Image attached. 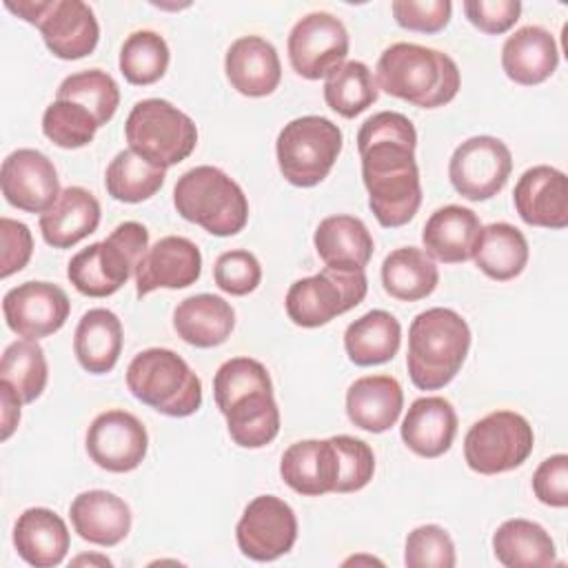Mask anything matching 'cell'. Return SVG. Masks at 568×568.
<instances>
[{"label":"cell","mask_w":568,"mask_h":568,"mask_svg":"<svg viewBox=\"0 0 568 568\" xmlns=\"http://www.w3.org/2000/svg\"><path fill=\"white\" fill-rule=\"evenodd\" d=\"M417 131L397 111H379L364 120L357 131L362 180L368 206L386 229L410 222L422 204V182L415 162Z\"/></svg>","instance_id":"6da1fadb"},{"label":"cell","mask_w":568,"mask_h":568,"mask_svg":"<svg viewBox=\"0 0 568 568\" xmlns=\"http://www.w3.org/2000/svg\"><path fill=\"white\" fill-rule=\"evenodd\" d=\"M213 397L237 446L262 448L277 437L280 408L262 362L253 357L226 359L213 377Z\"/></svg>","instance_id":"7a4b0ae2"},{"label":"cell","mask_w":568,"mask_h":568,"mask_svg":"<svg viewBox=\"0 0 568 568\" xmlns=\"http://www.w3.org/2000/svg\"><path fill=\"white\" fill-rule=\"evenodd\" d=\"M377 87L422 109L448 104L462 84L457 62L437 49L415 42L386 47L375 67Z\"/></svg>","instance_id":"3957f363"},{"label":"cell","mask_w":568,"mask_h":568,"mask_svg":"<svg viewBox=\"0 0 568 568\" xmlns=\"http://www.w3.org/2000/svg\"><path fill=\"white\" fill-rule=\"evenodd\" d=\"M470 348L466 320L444 306L426 308L410 322L406 368L419 390H437L453 382Z\"/></svg>","instance_id":"277c9868"},{"label":"cell","mask_w":568,"mask_h":568,"mask_svg":"<svg viewBox=\"0 0 568 568\" xmlns=\"http://www.w3.org/2000/svg\"><path fill=\"white\" fill-rule=\"evenodd\" d=\"M173 204L184 220L217 237L240 233L248 220V200L242 186L211 164L193 166L178 178Z\"/></svg>","instance_id":"5b68a950"},{"label":"cell","mask_w":568,"mask_h":568,"mask_svg":"<svg viewBox=\"0 0 568 568\" xmlns=\"http://www.w3.org/2000/svg\"><path fill=\"white\" fill-rule=\"evenodd\" d=\"M149 248V231L140 222H122L102 242L78 251L67 277L87 297H106L124 286Z\"/></svg>","instance_id":"8992f818"},{"label":"cell","mask_w":568,"mask_h":568,"mask_svg":"<svg viewBox=\"0 0 568 568\" xmlns=\"http://www.w3.org/2000/svg\"><path fill=\"white\" fill-rule=\"evenodd\" d=\"M126 386L135 399L169 417H189L202 406V382L169 348H146L126 368Z\"/></svg>","instance_id":"52a82bcc"},{"label":"cell","mask_w":568,"mask_h":568,"mask_svg":"<svg viewBox=\"0 0 568 568\" xmlns=\"http://www.w3.org/2000/svg\"><path fill=\"white\" fill-rule=\"evenodd\" d=\"M124 135L131 151L162 169L186 160L197 144L195 122L162 98L135 102L124 122Z\"/></svg>","instance_id":"ba28073f"},{"label":"cell","mask_w":568,"mask_h":568,"mask_svg":"<svg viewBox=\"0 0 568 568\" xmlns=\"http://www.w3.org/2000/svg\"><path fill=\"white\" fill-rule=\"evenodd\" d=\"M342 151V131L322 115H302L284 124L275 142L280 173L293 186H315L333 169Z\"/></svg>","instance_id":"9c48e42d"},{"label":"cell","mask_w":568,"mask_h":568,"mask_svg":"<svg viewBox=\"0 0 568 568\" xmlns=\"http://www.w3.org/2000/svg\"><path fill=\"white\" fill-rule=\"evenodd\" d=\"M366 291L364 268L324 266L320 273L293 282L284 304L293 324L317 328L362 304Z\"/></svg>","instance_id":"30bf717a"},{"label":"cell","mask_w":568,"mask_h":568,"mask_svg":"<svg viewBox=\"0 0 568 568\" xmlns=\"http://www.w3.org/2000/svg\"><path fill=\"white\" fill-rule=\"evenodd\" d=\"M535 433L515 410H493L477 419L464 437V459L479 475H499L521 466L532 453Z\"/></svg>","instance_id":"8fae6325"},{"label":"cell","mask_w":568,"mask_h":568,"mask_svg":"<svg viewBox=\"0 0 568 568\" xmlns=\"http://www.w3.org/2000/svg\"><path fill=\"white\" fill-rule=\"evenodd\" d=\"M286 49L297 75L306 80L328 78L346 62L348 31L333 13L313 11L293 24Z\"/></svg>","instance_id":"7c38bea8"},{"label":"cell","mask_w":568,"mask_h":568,"mask_svg":"<svg viewBox=\"0 0 568 568\" xmlns=\"http://www.w3.org/2000/svg\"><path fill=\"white\" fill-rule=\"evenodd\" d=\"M510 171V149L493 135H473L464 140L448 162L453 189L470 202H484L497 195L506 186Z\"/></svg>","instance_id":"4fadbf2b"},{"label":"cell","mask_w":568,"mask_h":568,"mask_svg":"<svg viewBox=\"0 0 568 568\" xmlns=\"http://www.w3.org/2000/svg\"><path fill=\"white\" fill-rule=\"evenodd\" d=\"M237 548L253 561H273L286 555L297 539V517L293 508L275 497L251 499L235 526Z\"/></svg>","instance_id":"5bb4252c"},{"label":"cell","mask_w":568,"mask_h":568,"mask_svg":"<svg viewBox=\"0 0 568 568\" xmlns=\"http://www.w3.org/2000/svg\"><path fill=\"white\" fill-rule=\"evenodd\" d=\"M84 442L91 462L109 473L135 470L149 448L144 424L122 408L100 413L87 428Z\"/></svg>","instance_id":"9a60e30c"},{"label":"cell","mask_w":568,"mask_h":568,"mask_svg":"<svg viewBox=\"0 0 568 568\" xmlns=\"http://www.w3.org/2000/svg\"><path fill=\"white\" fill-rule=\"evenodd\" d=\"M67 293L51 282H22L2 297L7 326L24 339H42L60 331L69 317Z\"/></svg>","instance_id":"2e32d148"},{"label":"cell","mask_w":568,"mask_h":568,"mask_svg":"<svg viewBox=\"0 0 568 568\" xmlns=\"http://www.w3.org/2000/svg\"><path fill=\"white\" fill-rule=\"evenodd\" d=\"M0 186L11 206L40 215L60 195V180L53 162L36 149H16L2 160Z\"/></svg>","instance_id":"e0dca14e"},{"label":"cell","mask_w":568,"mask_h":568,"mask_svg":"<svg viewBox=\"0 0 568 568\" xmlns=\"http://www.w3.org/2000/svg\"><path fill=\"white\" fill-rule=\"evenodd\" d=\"M202 253L182 235L160 237L146 248L135 268V293L144 297L155 288H186L200 280Z\"/></svg>","instance_id":"ac0fdd59"},{"label":"cell","mask_w":568,"mask_h":568,"mask_svg":"<svg viewBox=\"0 0 568 568\" xmlns=\"http://www.w3.org/2000/svg\"><path fill=\"white\" fill-rule=\"evenodd\" d=\"M513 202L519 217L530 226L555 231L568 226V180L555 166L526 169L515 184Z\"/></svg>","instance_id":"d6986e66"},{"label":"cell","mask_w":568,"mask_h":568,"mask_svg":"<svg viewBox=\"0 0 568 568\" xmlns=\"http://www.w3.org/2000/svg\"><path fill=\"white\" fill-rule=\"evenodd\" d=\"M47 49L60 60H80L98 47L100 24L82 0H53L38 24Z\"/></svg>","instance_id":"ffe728a7"},{"label":"cell","mask_w":568,"mask_h":568,"mask_svg":"<svg viewBox=\"0 0 568 568\" xmlns=\"http://www.w3.org/2000/svg\"><path fill=\"white\" fill-rule=\"evenodd\" d=\"M280 475L288 488L306 497L335 493L339 455L333 439H304L291 444L282 455Z\"/></svg>","instance_id":"44dd1931"},{"label":"cell","mask_w":568,"mask_h":568,"mask_svg":"<svg viewBox=\"0 0 568 568\" xmlns=\"http://www.w3.org/2000/svg\"><path fill=\"white\" fill-rule=\"evenodd\" d=\"M224 71L231 87L246 98L271 95L282 80V64L275 47L260 36H242L231 42Z\"/></svg>","instance_id":"7402d4cb"},{"label":"cell","mask_w":568,"mask_h":568,"mask_svg":"<svg viewBox=\"0 0 568 568\" xmlns=\"http://www.w3.org/2000/svg\"><path fill=\"white\" fill-rule=\"evenodd\" d=\"M399 433L415 455L435 459L453 446L457 435V413L446 397H419L408 406Z\"/></svg>","instance_id":"603a6c76"},{"label":"cell","mask_w":568,"mask_h":568,"mask_svg":"<svg viewBox=\"0 0 568 568\" xmlns=\"http://www.w3.org/2000/svg\"><path fill=\"white\" fill-rule=\"evenodd\" d=\"M69 517L73 530L89 544L115 546L131 530V508L129 504L109 490H84L71 506Z\"/></svg>","instance_id":"cb8c5ba5"},{"label":"cell","mask_w":568,"mask_h":568,"mask_svg":"<svg viewBox=\"0 0 568 568\" xmlns=\"http://www.w3.org/2000/svg\"><path fill=\"white\" fill-rule=\"evenodd\" d=\"M559 64V49L552 33L539 24L517 29L501 47L504 73L524 87L546 82Z\"/></svg>","instance_id":"d4e9b609"},{"label":"cell","mask_w":568,"mask_h":568,"mask_svg":"<svg viewBox=\"0 0 568 568\" xmlns=\"http://www.w3.org/2000/svg\"><path fill=\"white\" fill-rule=\"evenodd\" d=\"M69 544V528L55 510L36 506L18 515L13 526V546L29 566H60L67 557Z\"/></svg>","instance_id":"484cf974"},{"label":"cell","mask_w":568,"mask_h":568,"mask_svg":"<svg viewBox=\"0 0 568 568\" xmlns=\"http://www.w3.org/2000/svg\"><path fill=\"white\" fill-rule=\"evenodd\" d=\"M481 222L475 211L448 204L437 209L422 229L424 251L444 264H459L473 260Z\"/></svg>","instance_id":"4316f807"},{"label":"cell","mask_w":568,"mask_h":568,"mask_svg":"<svg viewBox=\"0 0 568 568\" xmlns=\"http://www.w3.org/2000/svg\"><path fill=\"white\" fill-rule=\"evenodd\" d=\"M100 224V202L82 186H67L58 200L40 215L42 240L53 248H69L95 233Z\"/></svg>","instance_id":"83f0119b"},{"label":"cell","mask_w":568,"mask_h":568,"mask_svg":"<svg viewBox=\"0 0 568 568\" xmlns=\"http://www.w3.org/2000/svg\"><path fill=\"white\" fill-rule=\"evenodd\" d=\"M404 408L402 384L390 375H366L346 390L348 419L368 433H384L399 419Z\"/></svg>","instance_id":"f1b7e54d"},{"label":"cell","mask_w":568,"mask_h":568,"mask_svg":"<svg viewBox=\"0 0 568 568\" xmlns=\"http://www.w3.org/2000/svg\"><path fill=\"white\" fill-rule=\"evenodd\" d=\"M235 326L233 306L213 293H200L182 300L173 311V328L178 337L197 348L224 344Z\"/></svg>","instance_id":"f546056e"},{"label":"cell","mask_w":568,"mask_h":568,"mask_svg":"<svg viewBox=\"0 0 568 568\" xmlns=\"http://www.w3.org/2000/svg\"><path fill=\"white\" fill-rule=\"evenodd\" d=\"M317 255L333 268H364L373 257V235L366 224L353 215L324 217L313 235Z\"/></svg>","instance_id":"4dcf8cb0"},{"label":"cell","mask_w":568,"mask_h":568,"mask_svg":"<svg viewBox=\"0 0 568 568\" xmlns=\"http://www.w3.org/2000/svg\"><path fill=\"white\" fill-rule=\"evenodd\" d=\"M73 353L87 373L104 375L113 371L122 353V322L109 308L87 311L73 335Z\"/></svg>","instance_id":"1f68e13d"},{"label":"cell","mask_w":568,"mask_h":568,"mask_svg":"<svg viewBox=\"0 0 568 568\" xmlns=\"http://www.w3.org/2000/svg\"><path fill=\"white\" fill-rule=\"evenodd\" d=\"M493 550L506 568H544L557 561L552 537L530 519H506L493 535Z\"/></svg>","instance_id":"d6a6232c"},{"label":"cell","mask_w":568,"mask_h":568,"mask_svg":"<svg viewBox=\"0 0 568 568\" xmlns=\"http://www.w3.org/2000/svg\"><path fill=\"white\" fill-rule=\"evenodd\" d=\"M402 344V326L388 311L375 308L351 322L344 331V348L353 364L377 366L393 359Z\"/></svg>","instance_id":"836d02e7"},{"label":"cell","mask_w":568,"mask_h":568,"mask_svg":"<svg viewBox=\"0 0 568 568\" xmlns=\"http://www.w3.org/2000/svg\"><path fill=\"white\" fill-rule=\"evenodd\" d=\"M473 260L475 266L490 280L508 282L517 277L528 264L526 235L508 222H493L481 226Z\"/></svg>","instance_id":"e575fe53"},{"label":"cell","mask_w":568,"mask_h":568,"mask_svg":"<svg viewBox=\"0 0 568 568\" xmlns=\"http://www.w3.org/2000/svg\"><path fill=\"white\" fill-rule=\"evenodd\" d=\"M437 282L439 271L424 248L402 246L390 251L382 262L384 291L395 300H424L437 288Z\"/></svg>","instance_id":"d590c367"},{"label":"cell","mask_w":568,"mask_h":568,"mask_svg":"<svg viewBox=\"0 0 568 568\" xmlns=\"http://www.w3.org/2000/svg\"><path fill=\"white\" fill-rule=\"evenodd\" d=\"M166 178V169L144 160L131 149L115 153L104 173V186L118 202L138 204L155 195Z\"/></svg>","instance_id":"8d00e7d4"},{"label":"cell","mask_w":568,"mask_h":568,"mask_svg":"<svg viewBox=\"0 0 568 568\" xmlns=\"http://www.w3.org/2000/svg\"><path fill=\"white\" fill-rule=\"evenodd\" d=\"M379 87L371 69L359 60L344 62L324 82L326 104L342 118H355L377 102Z\"/></svg>","instance_id":"74e56055"},{"label":"cell","mask_w":568,"mask_h":568,"mask_svg":"<svg viewBox=\"0 0 568 568\" xmlns=\"http://www.w3.org/2000/svg\"><path fill=\"white\" fill-rule=\"evenodd\" d=\"M0 379L13 386L22 404L36 402L49 379V366L38 339L11 342L0 359Z\"/></svg>","instance_id":"f35d334b"},{"label":"cell","mask_w":568,"mask_h":568,"mask_svg":"<svg viewBox=\"0 0 568 568\" xmlns=\"http://www.w3.org/2000/svg\"><path fill=\"white\" fill-rule=\"evenodd\" d=\"M169 60V44L160 33L149 29L133 31L120 49V73L126 82L146 87L166 73Z\"/></svg>","instance_id":"ab89813d"},{"label":"cell","mask_w":568,"mask_h":568,"mask_svg":"<svg viewBox=\"0 0 568 568\" xmlns=\"http://www.w3.org/2000/svg\"><path fill=\"white\" fill-rule=\"evenodd\" d=\"M55 100H71L91 111L95 122L104 126L118 111L120 89L118 82L102 69H87L67 75L58 91Z\"/></svg>","instance_id":"60d3db41"},{"label":"cell","mask_w":568,"mask_h":568,"mask_svg":"<svg viewBox=\"0 0 568 568\" xmlns=\"http://www.w3.org/2000/svg\"><path fill=\"white\" fill-rule=\"evenodd\" d=\"M98 129L91 111L71 100H53L42 113V133L60 149L87 146Z\"/></svg>","instance_id":"b9f144b4"},{"label":"cell","mask_w":568,"mask_h":568,"mask_svg":"<svg viewBox=\"0 0 568 568\" xmlns=\"http://www.w3.org/2000/svg\"><path fill=\"white\" fill-rule=\"evenodd\" d=\"M455 544L437 524H424L408 532L404 546V564L408 568H453Z\"/></svg>","instance_id":"7bdbcfd3"},{"label":"cell","mask_w":568,"mask_h":568,"mask_svg":"<svg viewBox=\"0 0 568 568\" xmlns=\"http://www.w3.org/2000/svg\"><path fill=\"white\" fill-rule=\"evenodd\" d=\"M331 439L339 455V479L335 493L362 490L375 473V455L371 446L351 435H335Z\"/></svg>","instance_id":"ee69618b"},{"label":"cell","mask_w":568,"mask_h":568,"mask_svg":"<svg viewBox=\"0 0 568 568\" xmlns=\"http://www.w3.org/2000/svg\"><path fill=\"white\" fill-rule=\"evenodd\" d=\"M213 280L229 295H248L262 282V266L251 251H224L213 266Z\"/></svg>","instance_id":"f6af8a7d"},{"label":"cell","mask_w":568,"mask_h":568,"mask_svg":"<svg viewBox=\"0 0 568 568\" xmlns=\"http://www.w3.org/2000/svg\"><path fill=\"white\" fill-rule=\"evenodd\" d=\"M390 11L402 29L437 33L450 22L453 4L448 0H395Z\"/></svg>","instance_id":"bcb514c9"},{"label":"cell","mask_w":568,"mask_h":568,"mask_svg":"<svg viewBox=\"0 0 568 568\" xmlns=\"http://www.w3.org/2000/svg\"><path fill=\"white\" fill-rule=\"evenodd\" d=\"M462 7L468 22L488 36L506 33L521 16L519 0H466Z\"/></svg>","instance_id":"7dc6e473"},{"label":"cell","mask_w":568,"mask_h":568,"mask_svg":"<svg viewBox=\"0 0 568 568\" xmlns=\"http://www.w3.org/2000/svg\"><path fill=\"white\" fill-rule=\"evenodd\" d=\"M532 493L546 506H568V455L557 453L537 466L532 475Z\"/></svg>","instance_id":"c3c4849f"},{"label":"cell","mask_w":568,"mask_h":568,"mask_svg":"<svg viewBox=\"0 0 568 568\" xmlns=\"http://www.w3.org/2000/svg\"><path fill=\"white\" fill-rule=\"evenodd\" d=\"M0 277H9L18 271H22L33 253V237L24 222L0 217Z\"/></svg>","instance_id":"681fc988"},{"label":"cell","mask_w":568,"mask_h":568,"mask_svg":"<svg viewBox=\"0 0 568 568\" xmlns=\"http://www.w3.org/2000/svg\"><path fill=\"white\" fill-rule=\"evenodd\" d=\"M0 402H2V433L0 439H9L11 433L16 430L18 422H20V404L22 399L18 397V393L13 390L11 384H7L4 379H0Z\"/></svg>","instance_id":"f907efd6"},{"label":"cell","mask_w":568,"mask_h":568,"mask_svg":"<svg viewBox=\"0 0 568 568\" xmlns=\"http://www.w3.org/2000/svg\"><path fill=\"white\" fill-rule=\"evenodd\" d=\"M51 2L53 0H18V2L4 0V7L11 13H16L18 18H22L24 22L38 27L42 22V18L47 16V11L51 9Z\"/></svg>","instance_id":"816d5d0a"},{"label":"cell","mask_w":568,"mask_h":568,"mask_svg":"<svg viewBox=\"0 0 568 568\" xmlns=\"http://www.w3.org/2000/svg\"><path fill=\"white\" fill-rule=\"evenodd\" d=\"M71 564L73 566H82V564H89V566H113V561L109 557H102V555H80Z\"/></svg>","instance_id":"f5cc1de1"}]
</instances>
